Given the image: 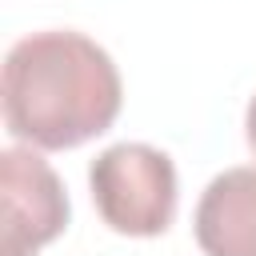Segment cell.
<instances>
[{
  "label": "cell",
  "mask_w": 256,
  "mask_h": 256,
  "mask_svg": "<svg viewBox=\"0 0 256 256\" xmlns=\"http://www.w3.org/2000/svg\"><path fill=\"white\" fill-rule=\"evenodd\" d=\"M4 124L32 148H80L120 116V72L84 32H32L4 60Z\"/></svg>",
  "instance_id": "6da1fadb"
},
{
  "label": "cell",
  "mask_w": 256,
  "mask_h": 256,
  "mask_svg": "<svg viewBox=\"0 0 256 256\" xmlns=\"http://www.w3.org/2000/svg\"><path fill=\"white\" fill-rule=\"evenodd\" d=\"M92 200L120 236H160L176 216V168L152 144H112L88 168Z\"/></svg>",
  "instance_id": "7a4b0ae2"
},
{
  "label": "cell",
  "mask_w": 256,
  "mask_h": 256,
  "mask_svg": "<svg viewBox=\"0 0 256 256\" xmlns=\"http://www.w3.org/2000/svg\"><path fill=\"white\" fill-rule=\"evenodd\" d=\"M0 200H4V240L0 256H36L68 228V196L60 176L32 148L0 152Z\"/></svg>",
  "instance_id": "3957f363"
},
{
  "label": "cell",
  "mask_w": 256,
  "mask_h": 256,
  "mask_svg": "<svg viewBox=\"0 0 256 256\" xmlns=\"http://www.w3.org/2000/svg\"><path fill=\"white\" fill-rule=\"evenodd\" d=\"M192 224L204 256H256V168L220 172L204 188Z\"/></svg>",
  "instance_id": "277c9868"
},
{
  "label": "cell",
  "mask_w": 256,
  "mask_h": 256,
  "mask_svg": "<svg viewBox=\"0 0 256 256\" xmlns=\"http://www.w3.org/2000/svg\"><path fill=\"white\" fill-rule=\"evenodd\" d=\"M244 128H248V148L256 152V96H252V104H248V120H244Z\"/></svg>",
  "instance_id": "5b68a950"
}]
</instances>
